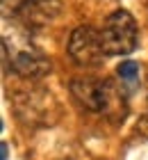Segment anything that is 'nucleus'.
I'll return each instance as SVG.
<instances>
[{
	"mask_svg": "<svg viewBox=\"0 0 148 160\" xmlns=\"http://www.w3.org/2000/svg\"><path fill=\"white\" fill-rule=\"evenodd\" d=\"M0 151H2V160H9V147H7V142L0 144Z\"/></svg>",
	"mask_w": 148,
	"mask_h": 160,
	"instance_id": "6",
	"label": "nucleus"
},
{
	"mask_svg": "<svg viewBox=\"0 0 148 160\" xmlns=\"http://www.w3.org/2000/svg\"><path fill=\"white\" fill-rule=\"evenodd\" d=\"M69 55L75 60L80 67H96L107 57L105 48L100 41V30L89 25H80L73 30L69 39Z\"/></svg>",
	"mask_w": 148,
	"mask_h": 160,
	"instance_id": "3",
	"label": "nucleus"
},
{
	"mask_svg": "<svg viewBox=\"0 0 148 160\" xmlns=\"http://www.w3.org/2000/svg\"><path fill=\"white\" fill-rule=\"evenodd\" d=\"M116 76L121 78V82L128 87V89H132L137 82H139V76H141V69H139V64L137 62H121L118 64V69H116Z\"/></svg>",
	"mask_w": 148,
	"mask_h": 160,
	"instance_id": "5",
	"label": "nucleus"
},
{
	"mask_svg": "<svg viewBox=\"0 0 148 160\" xmlns=\"http://www.w3.org/2000/svg\"><path fill=\"white\" fill-rule=\"evenodd\" d=\"M5 53H12V69L23 78H41L50 73V60L34 46L23 43L21 48H14V50L5 46Z\"/></svg>",
	"mask_w": 148,
	"mask_h": 160,
	"instance_id": "4",
	"label": "nucleus"
},
{
	"mask_svg": "<svg viewBox=\"0 0 148 160\" xmlns=\"http://www.w3.org/2000/svg\"><path fill=\"white\" fill-rule=\"evenodd\" d=\"M100 41L107 57L112 55H130L139 43V28L130 12L116 9L105 18L100 28Z\"/></svg>",
	"mask_w": 148,
	"mask_h": 160,
	"instance_id": "2",
	"label": "nucleus"
},
{
	"mask_svg": "<svg viewBox=\"0 0 148 160\" xmlns=\"http://www.w3.org/2000/svg\"><path fill=\"white\" fill-rule=\"evenodd\" d=\"M71 94L80 105L100 114H114L123 108V94L100 78H75L71 82Z\"/></svg>",
	"mask_w": 148,
	"mask_h": 160,
	"instance_id": "1",
	"label": "nucleus"
},
{
	"mask_svg": "<svg viewBox=\"0 0 148 160\" xmlns=\"http://www.w3.org/2000/svg\"><path fill=\"white\" fill-rule=\"evenodd\" d=\"M139 130H141V133H144V135L148 137V117H146V119H144L141 123H139Z\"/></svg>",
	"mask_w": 148,
	"mask_h": 160,
	"instance_id": "7",
	"label": "nucleus"
}]
</instances>
